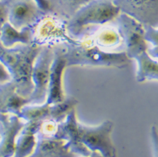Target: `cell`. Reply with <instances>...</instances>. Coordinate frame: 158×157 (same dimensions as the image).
<instances>
[{"instance_id":"cell-22","label":"cell","mask_w":158,"mask_h":157,"mask_svg":"<svg viewBox=\"0 0 158 157\" xmlns=\"http://www.w3.org/2000/svg\"><path fill=\"white\" fill-rule=\"evenodd\" d=\"M7 21H8V18H7L6 8L4 6V4L2 3V1L0 0V30L3 24L6 23Z\"/></svg>"},{"instance_id":"cell-3","label":"cell","mask_w":158,"mask_h":157,"mask_svg":"<svg viewBox=\"0 0 158 157\" xmlns=\"http://www.w3.org/2000/svg\"><path fill=\"white\" fill-rule=\"evenodd\" d=\"M119 9L112 0H90L67 21L66 29L73 35H78L90 24H103L115 19Z\"/></svg>"},{"instance_id":"cell-23","label":"cell","mask_w":158,"mask_h":157,"mask_svg":"<svg viewBox=\"0 0 158 157\" xmlns=\"http://www.w3.org/2000/svg\"><path fill=\"white\" fill-rule=\"evenodd\" d=\"M9 80H10L9 73L8 72L5 67L0 62V83L8 82Z\"/></svg>"},{"instance_id":"cell-8","label":"cell","mask_w":158,"mask_h":157,"mask_svg":"<svg viewBox=\"0 0 158 157\" xmlns=\"http://www.w3.org/2000/svg\"><path fill=\"white\" fill-rule=\"evenodd\" d=\"M120 13L142 24L158 27V0H112Z\"/></svg>"},{"instance_id":"cell-5","label":"cell","mask_w":158,"mask_h":157,"mask_svg":"<svg viewBox=\"0 0 158 157\" xmlns=\"http://www.w3.org/2000/svg\"><path fill=\"white\" fill-rule=\"evenodd\" d=\"M113 129L114 123L110 120L104 121L94 127L78 123L81 142L91 152L97 151L103 157H116L115 147L111 139Z\"/></svg>"},{"instance_id":"cell-24","label":"cell","mask_w":158,"mask_h":157,"mask_svg":"<svg viewBox=\"0 0 158 157\" xmlns=\"http://www.w3.org/2000/svg\"><path fill=\"white\" fill-rule=\"evenodd\" d=\"M35 3H37V5L40 8V9L44 10L45 12L47 14H51V9H50V5L49 3L46 0H34Z\"/></svg>"},{"instance_id":"cell-15","label":"cell","mask_w":158,"mask_h":157,"mask_svg":"<svg viewBox=\"0 0 158 157\" xmlns=\"http://www.w3.org/2000/svg\"><path fill=\"white\" fill-rule=\"evenodd\" d=\"M35 28L25 27L16 30L7 21L0 30V43L6 48H11L18 44L32 43Z\"/></svg>"},{"instance_id":"cell-20","label":"cell","mask_w":158,"mask_h":157,"mask_svg":"<svg viewBox=\"0 0 158 157\" xmlns=\"http://www.w3.org/2000/svg\"><path fill=\"white\" fill-rule=\"evenodd\" d=\"M98 44L103 46H114L120 41V35L114 30H104L97 38Z\"/></svg>"},{"instance_id":"cell-17","label":"cell","mask_w":158,"mask_h":157,"mask_svg":"<svg viewBox=\"0 0 158 157\" xmlns=\"http://www.w3.org/2000/svg\"><path fill=\"white\" fill-rule=\"evenodd\" d=\"M51 14L67 22L82 6L90 0H46Z\"/></svg>"},{"instance_id":"cell-7","label":"cell","mask_w":158,"mask_h":157,"mask_svg":"<svg viewBox=\"0 0 158 157\" xmlns=\"http://www.w3.org/2000/svg\"><path fill=\"white\" fill-rule=\"evenodd\" d=\"M118 35L124 39L126 51L130 59H134L137 55L148 49V45L144 39V27L140 22L131 16L119 13L116 17Z\"/></svg>"},{"instance_id":"cell-19","label":"cell","mask_w":158,"mask_h":157,"mask_svg":"<svg viewBox=\"0 0 158 157\" xmlns=\"http://www.w3.org/2000/svg\"><path fill=\"white\" fill-rule=\"evenodd\" d=\"M78 103V101L74 97H65L61 102L54 104H51L52 114L51 120L56 123H61L67 117L68 113L73 110L75 106Z\"/></svg>"},{"instance_id":"cell-26","label":"cell","mask_w":158,"mask_h":157,"mask_svg":"<svg viewBox=\"0 0 158 157\" xmlns=\"http://www.w3.org/2000/svg\"><path fill=\"white\" fill-rule=\"evenodd\" d=\"M85 157H103V156H102L100 153H98V152H97V151H93L89 156H85Z\"/></svg>"},{"instance_id":"cell-14","label":"cell","mask_w":158,"mask_h":157,"mask_svg":"<svg viewBox=\"0 0 158 157\" xmlns=\"http://www.w3.org/2000/svg\"><path fill=\"white\" fill-rule=\"evenodd\" d=\"M44 121H28L16 137L13 157H28L34 151L36 139L35 134L40 130Z\"/></svg>"},{"instance_id":"cell-13","label":"cell","mask_w":158,"mask_h":157,"mask_svg":"<svg viewBox=\"0 0 158 157\" xmlns=\"http://www.w3.org/2000/svg\"><path fill=\"white\" fill-rule=\"evenodd\" d=\"M29 104L28 97L17 93L15 83L9 80L0 83V114L17 115L23 106Z\"/></svg>"},{"instance_id":"cell-2","label":"cell","mask_w":158,"mask_h":157,"mask_svg":"<svg viewBox=\"0 0 158 157\" xmlns=\"http://www.w3.org/2000/svg\"><path fill=\"white\" fill-rule=\"evenodd\" d=\"M64 57L67 67H116L123 69L131 62L125 52H107L98 46L87 47L76 44H66L63 49Z\"/></svg>"},{"instance_id":"cell-4","label":"cell","mask_w":158,"mask_h":157,"mask_svg":"<svg viewBox=\"0 0 158 157\" xmlns=\"http://www.w3.org/2000/svg\"><path fill=\"white\" fill-rule=\"evenodd\" d=\"M7 10L8 22L20 30L25 27L35 28L48 15L34 0H1Z\"/></svg>"},{"instance_id":"cell-6","label":"cell","mask_w":158,"mask_h":157,"mask_svg":"<svg viewBox=\"0 0 158 157\" xmlns=\"http://www.w3.org/2000/svg\"><path fill=\"white\" fill-rule=\"evenodd\" d=\"M53 58V50L49 46H42L33 64L31 79L34 87L32 93L28 97L29 103L41 104L46 102Z\"/></svg>"},{"instance_id":"cell-18","label":"cell","mask_w":158,"mask_h":157,"mask_svg":"<svg viewBox=\"0 0 158 157\" xmlns=\"http://www.w3.org/2000/svg\"><path fill=\"white\" fill-rule=\"evenodd\" d=\"M52 107L51 104L44 103L41 104H26L23 106L18 117L28 121H46L51 120Z\"/></svg>"},{"instance_id":"cell-9","label":"cell","mask_w":158,"mask_h":157,"mask_svg":"<svg viewBox=\"0 0 158 157\" xmlns=\"http://www.w3.org/2000/svg\"><path fill=\"white\" fill-rule=\"evenodd\" d=\"M53 136L56 139L65 140L68 149L77 155H79L85 157L91 155V151L80 140L78 122L74 109L67 114V117L62 122L56 124V132Z\"/></svg>"},{"instance_id":"cell-16","label":"cell","mask_w":158,"mask_h":157,"mask_svg":"<svg viewBox=\"0 0 158 157\" xmlns=\"http://www.w3.org/2000/svg\"><path fill=\"white\" fill-rule=\"evenodd\" d=\"M137 62L136 82L156 81L158 79L157 60L151 57L147 52H143L134 58Z\"/></svg>"},{"instance_id":"cell-1","label":"cell","mask_w":158,"mask_h":157,"mask_svg":"<svg viewBox=\"0 0 158 157\" xmlns=\"http://www.w3.org/2000/svg\"><path fill=\"white\" fill-rule=\"evenodd\" d=\"M42 46L34 43L16 45L6 48L0 43V62L10 75V80L21 97H29L33 91L31 79L35 59Z\"/></svg>"},{"instance_id":"cell-10","label":"cell","mask_w":158,"mask_h":157,"mask_svg":"<svg viewBox=\"0 0 158 157\" xmlns=\"http://www.w3.org/2000/svg\"><path fill=\"white\" fill-rule=\"evenodd\" d=\"M49 77L47 97L45 103L54 104L61 102L65 98L62 88V75L67 68V62L64 57L63 49L56 48Z\"/></svg>"},{"instance_id":"cell-21","label":"cell","mask_w":158,"mask_h":157,"mask_svg":"<svg viewBox=\"0 0 158 157\" xmlns=\"http://www.w3.org/2000/svg\"><path fill=\"white\" fill-rule=\"evenodd\" d=\"M144 27V39L146 43L152 44V46H158V30L157 28L148 24H143Z\"/></svg>"},{"instance_id":"cell-11","label":"cell","mask_w":158,"mask_h":157,"mask_svg":"<svg viewBox=\"0 0 158 157\" xmlns=\"http://www.w3.org/2000/svg\"><path fill=\"white\" fill-rule=\"evenodd\" d=\"M24 125L17 115L0 114V157H13L16 137Z\"/></svg>"},{"instance_id":"cell-12","label":"cell","mask_w":158,"mask_h":157,"mask_svg":"<svg viewBox=\"0 0 158 157\" xmlns=\"http://www.w3.org/2000/svg\"><path fill=\"white\" fill-rule=\"evenodd\" d=\"M35 139L34 151L28 157H77L68 149L63 139L45 134L40 130L35 134Z\"/></svg>"},{"instance_id":"cell-25","label":"cell","mask_w":158,"mask_h":157,"mask_svg":"<svg viewBox=\"0 0 158 157\" xmlns=\"http://www.w3.org/2000/svg\"><path fill=\"white\" fill-rule=\"evenodd\" d=\"M147 53L151 57H152L153 59H156L157 60L158 58V46H153L152 49H147Z\"/></svg>"}]
</instances>
